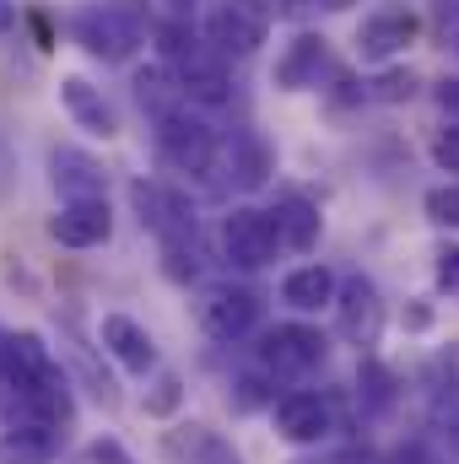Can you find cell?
I'll use <instances>...</instances> for the list:
<instances>
[{"label": "cell", "mask_w": 459, "mask_h": 464, "mask_svg": "<svg viewBox=\"0 0 459 464\" xmlns=\"http://www.w3.org/2000/svg\"><path fill=\"white\" fill-rule=\"evenodd\" d=\"M157 49H162V65L179 76L184 98L190 103H228L232 82H228V54H217L211 44H195V22L190 16H168L157 27Z\"/></svg>", "instance_id": "1"}, {"label": "cell", "mask_w": 459, "mask_h": 464, "mask_svg": "<svg viewBox=\"0 0 459 464\" xmlns=\"http://www.w3.org/2000/svg\"><path fill=\"white\" fill-rule=\"evenodd\" d=\"M71 33L76 44L103 60V65H124L141 44H146V11L135 0H109V5H87L71 16Z\"/></svg>", "instance_id": "3"}, {"label": "cell", "mask_w": 459, "mask_h": 464, "mask_svg": "<svg viewBox=\"0 0 459 464\" xmlns=\"http://www.w3.org/2000/svg\"><path fill=\"white\" fill-rule=\"evenodd\" d=\"M336 292H341V281H336V270H330V265H303V270H292V276L281 281V303H292L298 314L330 308V303H336Z\"/></svg>", "instance_id": "20"}, {"label": "cell", "mask_w": 459, "mask_h": 464, "mask_svg": "<svg viewBox=\"0 0 459 464\" xmlns=\"http://www.w3.org/2000/svg\"><path fill=\"white\" fill-rule=\"evenodd\" d=\"M433 16H438V27L454 38L459 33V0H433Z\"/></svg>", "instance_id": "31"}, {"label": "cell", "mask_w": 459, "mask_h": 464, "mask_svg": "<svg viewBox=\"0 0 459 464\" xmlns=\"http://www.w3.org/2000/svg\"><path fill=\"white\" fill-rule=\"evenodd\" d=\"M336 319H341V335L351 346H373L378 330H384V297L367 276H346L341 292H336Z\"/></svg>", "instance_id": "10"}, {"label": "cell", "mask_w": 459, "mask_h": 464, "mask_svg": "<svg viewBox=\"0 0 459 464\" xmlns=\"http://www.w3.org/2000/svg\"><path fill=\"white\" fill-rule=\"evenodd\" d=\"M5 346H11V335L0 330V378H5Z\"/></svg>", "instance_id": "36"}, {"label": "cell", "mask_w": 459, "mask_h": 464, "mask_svg": "<svg viewBox=\"0 0 459 464\" xmlns=\"http://www.w3.org/2000/svg\"><path fill=\"white\" fill-rule=\"evenodd\" d=\"M200 324H206V335L211 341H243L254 324H259V297L249 292V286H211L206 297H200Z\"/></svg>", "instance_id": "8"}, {"label": "cell", "mask_w": 459, "mask_h": 464, "mask_svg": "<svg viewBox=\"0 0 459 464\" xmlns=\"http://www.w3.org/2000/svg\"><path fill=\"white\" fill-rule=\"evenodd\" d=\"M276 248H281V227H276L270 211L232 206L228 217H222V254H228V265H238V270H265L276 259Z\"/></svg>", "instance_id": "4"}, {"label": "cell", "mask_w": 459, "mask_h": 464, "mask_svg": "<svg viewBox=\"0 0 459 464\" xmlns=\"http://www.w3.org/2000/svg\"><path fill=\"white\" fill-rule=\"evenodd\" d=\"M60 427H33V421H16L11 432H0V464H54L60 454Z\"/></svg>", "instance_id": "19"}, {"label": "cell", "mask_w": 459, "mask_h": 464, "mask_svg": "<svg viewBox=\"0 0 459 464\" xmlns=\"http://www.w3.org/2000/svg\"><path fill=\"white\" fill-rule=\"evenodd\" d=\"M427 151H433V162H438L444 173H459V119L454 124H444V130H433Z\"/></svg>", "instance_id": "27"}, {"label": "cell", "mask_w": 459, "mask_h": 464, "mask_svg": "<svg viewBox=\"0 0 459 464\" xmlns=\"http://www.w3.org/2000/svg\"><path fill=\"white\" fill-rule=\"evenodd\" d=\"M411 38H416V16H411L405 5H384V11H373V16L362 22L356 54H362V60H389V54L405 49Z\"/></svg>", "instance_id": "17"}, {"label": "cell", "mask_w": 459, "mask_h": 464, "mask_svg": "<svg viewBox=\"0 0 459 464\" xmlns=\"http://www.w3.org/2000/svg\"><path fill=\"white\" fill-rule=\"evenodd\" d=\"M0 394H11V389H5V378H0Z\"/></svg>", "instance_id": "38"}, {"label": "cell", "mask_w": 459, "mask_h": 464, "mask_svg": "<svg viewBox=\"0 0 459 464\" xmlns=\"http://www.w3.org/2000/svg\"><path fill=\"white\" fill-rule=\"evenodd\" d=\"M330 356V341L314 324H276L259 346V367L265 378H303Z\"/></svg>", "instance_id": "6"}, {"label": "cell", "mask_w": 459, "mask_h": 464, "mask_svg": "<svg viewBox=\"0 0 459 464\" xmlns=\"http://www.w3.org/2000/svg\"><path fill=\"white\" fill-rule=\"evenodd\" d=\"M449 44H454V49H459V33H454V38H449Z\"/></svg>", "instance_id": "39"}, {"label": "cell", "mask_w": 459, "mask_h": 464, "mask_svg": "<svg viewBox=\"0 0 459 464\" xmlns=\"http://www.w3.org/2000/svg\"><path fill=\"white\" fill-rule=\"evenodd\" d=\"M265 27H270V11L259 0H222L206 16V44L217 54H238L243 60V54H254L265 44Z\"/></svg>", "instance_id": "7"}, {"label": "cell", "mask_w": 459, "mask_h": 464, "mask_svg": "<svg viewBox=\"0 0 459 464\" xmlns=\"http://www.w3.org/2000/svg\"><path fill=\"white\" fill-rule=\"evenodd\" d=\"M162 454L173 464H243V454L206 421H179L173 432H162Z\"/></svg>", "instance_id": "13"}, {"label": "cell", "mask_w": 459, "mask_h": 464, "mask_svg": "<svg viewBox=\"0 0 459 464\" xmlns=\"http://www.w3.org/2000/svg\"><path fill=\"white\" fill-rule=\"evenodd\" d=\"M27 22H33V33H38V49H54V33H49V22H44V16H38V11H33V16H27Z\"/></svg>", "instance_id": "34"}, {"label": "cell", "mask_w": 459, "mask_h": 464, "mask_svg": "<svg viewBox=\"0 0 459 464\" xmlns=\"http://www.w3.org/2000/svg\"><path fill=\"white\" fill-rule=\"evenodd\" d=\"M433 98H438V109H444V114H459V76H444Z\"/></svg>", "instance_id": "32"}, {"label": "cell", "mask_w": 459, "mask_h": 464, "mask_svg": "<svg viewBox=\"0 0 459 464\" xmlns=\"http://www.w3.org/2000/svg\"><path fill=\"white\" fill-rule=\"evenodd\" d=\"M60 103H65V114L76 119V130H87V135H98V140H114L119 135L114 103H109L87 76H65V82H60Z\"/></svg>", "instance_id": "15"}, {"label": "cell", "mask_w": 459, "mask_h": 464, "mask_svg": "<svg viewBox=\"0 0 459 464\" xmlns=\"http://www.w3.org/2000/svg\"><path fill=\"white\" fill-rule=\"evenodd\" d=\"M427 222H438V227H459V184H438V189H427Z\"/></svg>", "instance_id": "26"}, {"label": "cell", "mask_w": 459, "mask_h": 464, "mask_svg": "<svg viewBox=\"0 0 459 464\" xmlns=\"http://www.w3.org/2000/svg\"><path fill=\"white\" fill-rule=\"evenodd\" d=\"M157 151H162V162H168L173 173L206 179L211 189H217L222 173H228V168H222V135H217L206 119L190 114V103L157 119Z\"/></svg>", "instance_id": "2"}, {"label": "cell", "mask_w": 459, "mask_h": 464, "mask_svg": "<svg viewBox=\"0 0 459 464\" xmlns=\"http://www.w3.org/2000/svg\"><path fill=\"white\" fill-rule=\"evenodd\" d=\"M135 98H141V109L151 119H162V114H173V109L190 103L184 87H179V76H173L168 65H141V71H135Z\"/></svg>", "instance_id": "22"}, {"label": "cell", "mask_w": 459, "mask_h": 464, "mask_svg": "<svg viewBox=\"0 0 459 464\" xmlns=\"http://www.w3.org/2000/svg\"><path fill=\"white\" fill-rule=\"evenodd\" d=\"M438 427H444L449 449L459 454V394H449V400H438Z\"/></svg>", "instance_id": "29"}, {"label": "cell", "mask_w": 459, "mask_h": 464, "mask_svg": "<svg viewBox=\"0 0 459 464\" xmlns=\"http://www.w3.org/2000/svg\"><path fill=\"white\" fill-rule=\"evenodd\" d=\"M49 179H54V189H60L65 206H76V200H109V173H103V162H93V157L76 151V146L49 151Z\"/></svg>", "instance_id": "11"}, {"label": "cell", "mask_w": 459, "mask_h": 464, "mask_svg": "<svg viewBox=\"0 0 459 464\" xmlns=\"http://www.w3.org/2000/svg\"><path fill=\"white\" fill-rule=\"evenodd\" d=\"M356 400H362L373 416L395 405V378H389V367H384V362H373V356H367V362L356 367Z\"/></svg>", "instance_id": "23"}, {"label": "cell", "mask_w": 459, "mask_h": 464, "mask_svg": "<svg viewBox=\"0 0 459 464\" xmlns=\"http://www.w3.org/2000/svg\"><path fill=\"white\" fill-rule=\"evenodd\" d=\"M222 168H228V179L238 189H259V184L276 173V151L265 146V135L232 130L228 140H222Z\"/></svg>", "instance_id": "16"}, {"label": "cell", "mask_w": 459, "mask_h": 464, "mask_svg": "<svg viewBox=\"0 0 459 464\" xmlns=\"http://www.w3.org/2000/svg\"><path fill=\"white\" fill-rule=\"evenodd\" d=\"M276 432L287 438V443H325L330 432H336V411H330V400L325 394H314V389H292V394H281L276 400Z\"/></svg>", "instance_id": "9"}, {"label": "cell", "mask_w": 459, "mask_h": 464, "mask_svg": "<svg viewBox=\"0 0 459 464\" xmlns=\"http://www.w3.org/2000/svg\"><path fill=\"white\" fill-rule=\"evenodd\" d=\"M16 27V5L11 0H0V33H11Z\"/></svg>", "instance_id": "35"}, {"label": "cell", "mask_w": 459, "mask_h": 464, "mask_svg": "<svg viewBox=\"0 0 459 464\" xmlns=\"http://www.w3.org/2000/svg\"><path fill=\"white\" fill-rule=\"evenodd\" d=\"M270 217H276V227H281V243H287V248L308 254V248L319 243V227H325V222H319V206H314V200H303V195H287V200H281Z\"/></svg>", "instance_id": "21"}, {"label": "cell", "mask_w": 459, "mask_h": 464, "mask_svg": "<svg viewBox=\"0 0 459 464\" xmlns=\"http://www.w3.org/2000/svg\"><path fill=\"white\" fill-rule=\"evenodd\" d=\"M438 286H449V292L459 286V243H444L438 248Z\"/></svg>", "instance_id": "30"}, {"label": "cell", "mask_w": 459, "mask_h": 464, "mask_svg": "<svg viewBox=\"0 0 459 464\" xmlns=\"http://www.w3.org/2000/svg\"><path fill=\"white\" fill-rule=\"evenodd\" d=\"M389 464H433V459H427V449H422V443H405V449H395V454H389Z\"/></svg>", "instance_id": "33"}, {"label": "cell", "mask_w": 459, "mask_h": 464, "mask_svg": "<svg viewBox=\"0 0 459 464\" xmlns=\"http://www.w3.org/2000/svg\"><path fill=\"white\" fill-rule=\"evenodd\" d=\"M438 389L459 394V341H449V346L438 351Z\"/></svg>", "instance_id": "28"}, {"label": "cell", "mask_w": 459, "mask_h": 464, "mask_svg": "<svg viewBox=\"0 0 459 464\" xmlns=\"http://www.w3.org/2000/svg\"><path fill=\"white\" fill-rule=\"evenodd\" d=\"M411 92H416V71H378L373 76V98L378 103H411Z\"/></svg>", "instance_id": "24"}, {"label": "cell", "mask_w": 459, "mask_h": 464, "mask_svg": "<svg viewBox=\"0 0 459 464\" xmlns=\"http://www.w3.org/2000/svg\"><path fill=\"white\" fill-rule=\"evenodd\" d=\"M98 341H103V351L114 356L124 372H135V378H146V372L157 367V346H151V335H146L130 314H103Z\"/></svg>", "instance_id": "14"}, {"label": "cell", "mask_w": 459, "mask_h": 464, "mask_svg": "<svg viewBox=\"0 0 459 464\" xmlns=\"http://www.w3.org/2000/svg\"><path fill=\"white\" fill-rule=\"evenodd\" d=\"M179 400H184V378H179V372H162V378H157V389L146 394V416H157V421H162V416H173V411H179Z\"/></svg>", "instance_id": "25"}, {"label": "cell", "mask_w": 459, "mask_h": 464, "mask_svg": "<svg viewBox=\"0 0 459 464\" xmlns=\"http://www.w3.org/2000/svg\"><path fill=\"white\" fill-rule=\"evenodd\" d=\"M319 71H325V33H298L287 44V54L276 60V87L281 92H303V87L319 82Z\"/></svg>", "instance_id": "18"}, {"label": "cell", "mask_w": 459, "mask_h": 464, "mask_svg": "<svg viewBox=\"0 0 459 464\" xmlns=\"http://www.w3.org/2000/svg\"><path fill=\"white\" fill-rule=\"evenodd\" d=\"M109 232H114L109 200H76V206H60V217H49V237L60 248H98L109 243Z\"/></svg>", "instance_id": "12"}, {"label": "cell", "mask_w": 459, "mask_h": 464, "mask_svg": "<svg viewBox=\"0 0 459 464\" xmlns=\"http://www.w3.org/2000/svg\"><path fill=\"white\" fill-rule=\"evenodd\" d=\"M281 5H314V0H281Z\"/></svg>", "instance_id": "37"}, {"label": "cell", "mask_w": 459, "mask_h": 464, "mask_svg": "<svg viewBox=\"0 0 459 464\" xmlns=\"http://www.w3.org/2000/svg\"><path fill=\"white\" fill-rule=\"evenodd\" d=\"M130 206H135L141 227H151L157 237H162V248H168V243H200V222H195V206H190V200H184L179 189L135 179V184H130Z\"/></svg>", "instance_id": "5"}]
</instances>
